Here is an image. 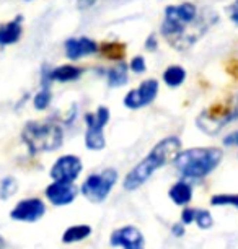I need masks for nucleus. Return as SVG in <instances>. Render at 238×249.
I'll return each mask as SVG.
<instances>
[{"label": "nucleus", "instance_id": "obj_1", "mask_svg": "<svg viewBox=\"0 0 238 249\" xmlns=\"http://www.w3.org/2000/svg\"><path fill=\"white\" fill-rule=\"evenodd\" d=\"M216 12L209 8L201 12L194 3L183 2L165 7L160 33L171 48L188 51L211 30L212 25H216Z\"/></svg>", "mask_w": 238, "mask_h": 249}, {"label": "nucleus", "instance_id": "obj_2", "mask_svg": "<svg viewBox=\"0 0 238 249\" xmlns=\"http://www.w3.org/2000/svg\"><path fill=\"white\" fill-rule=\"evenodd\" d=\"M181 153V140L175 135L171 137H165L158 142L155 147L150 150V153L147 155L142 161H139L135 166L130 170L124 178V189L132 192L139 189L142 184L150 179V176L157 170L165 166L166 163H175V160L178 158Z\"/></svg>", "mask_w": 238, "mask_h": 249}, {"label": "nucleus", "instance_id": "obj_3", "mask_svg": "<svg viewBox=\"0 0 238 249\" xmlns=\"http://www.w3.org/2000/svg\"><path fill=\"white\" fill-rule=\"evenodd\" d=\"M222 158L223 152L217 147H196L181 150L175 166L186 179H202L217 170Z\"/></svg>", "mask_w": 238, "mask_h": 249}, {"label": "nucleus", "instance_id": "obj_4", "mask_svg": "<svg viewBox=\"0 0 238 249\" xmlns=\"http://www.w3.org/2000/svg\"><path fill=\"white\" fill-rule=\"evenodd\" d=\"M21 139L30 155L57 150L64 142V130L53 121H28L23 125Z\"/></svg>", "mask_w": 238, "mask_h": 249}, {"label": "nucleus", "instance_id": "obj_5", "mask_svg": "<svg viewBox=\"0 0 238 249\" xmlns=\"http://www.w3.org/2000/svg\"><path fill=\"white\" fill-rule=\"evenodd\" d=\"M238 119L237 105H217L209 109H204L196 119L198 127L207 135H216L228 125L230 122Z\"/></svg>", "mask_w": 238, "mask_h": 249}, {"label": "nucleus", "instance_id": "obj_6", "mask_svg": "<svg viewBox=\"0 0 238 249\" xmlns=\"http://www.w3.org/2000/svg\"><path fill=\"white\" fill-rule=\"evenodd\" d=\"M116 181H118V171L113 170V168H106L103 171L88 176L83 181L80 192L85 196V199L93 202V204H101V202L108 199Z\"/></svg>", "mask_w": 238, "mask_h": 249}, {"label": "nucleus", "instance_id": "obj_7", "mask_svg": "<svg viewBox=\"0 0 238 249\" xmlns=\"http://www.w3.org/2000/svg\"><path fill=\"white\" fill-rule=\"evenodd\" d=\"M110 116L111 112L106 106H98L95 112L85 114V147L92 152H100L106 147L105 127L110 122Z\"/></svg>", "mask_w": 238, "mask_h": 249}, {"label": "nucleus", "instance_id": "obj_8", "mask_svg": "<svg viewBox=\"0 0 238 249\" xmlns=\"http://www.w3.org/2000/svg\"><path fill=\"white\" fill-rule=\"evenodd\" d=\"M158 91H160V85L155 78H147L134 90H129L126 93L123 105L128 109H141L148 105H152L157 100Z\"/></svg>", "mask_w": 238, "mask_h": 249}, {"label": "nucleus", "instance_id": "obj_9", "mask_svg": "<svg viewBox=\"0 0 238 249\" xmlns=\"http://www.w3.org/2000/svg\"><path fill=\"white\" fill-rule=\"evenodd\" d=\"M83 164L82 160L75 155H62L55 160L49 171V176L54 182H65V184H73L77 178L82 175Z\"/></svg>", "mask_w": 238, "mask_h": 249}, {"label": "nucleus", "instance_id": "obj_10", "mask_svg": "<svg viewBox=\"0 0 238 249\" xmlns=\"http://www.w3.org/2000/svg\"><path fill=\"white\" fill-rule=\"evenodd\" d=\"M83 69L73 64H64L59 67L49 69L48 65L43 67V75H41V88H51L54 82L59 83H69L75 82L82 77Z\"/></svg>", "mask_w": 238, "mask_h": 249}, {"label": "nucleus", "instance_id": "obj_11", "mask_svg": "<svg viewBox=\"0 0 238 249\" xmlns=\"http://www.w3.org/2000/svg\"><path fill=\"white\" fill-rule=\"evenodd\" d=\"M46 205L44 202L38 197L31 199H23L15 205V209L10 212V218L15 222H25V223H35L44 217Z\"/></svg>", "mask_w": 238, "mask_h": 249}, {"label": "nucleus", "instance_id": "obj_12", "mask_svg": "<svg viewBox=\"0 0 238 249\" xmlns=\"http://www.w3.org/2000/svg\"><path fill=\"white\" fill-rule=\"evenodd\" d=\"M64 53L69 60H80L83 57H87V55L100 53V44L88 36L69 37L64 43Z\"/></svg>", "mask_w": 238, "mask_h": 249}, {"label": "nucleus", "instance_id": "obj_13", "mask_svg": "<svg viewBox=\"0 0 238 249\" xmlns=\"http://www.w3.org/2000/svg\"><path fill=\"white\" fill-rule=\"evenodd\" d=\"M110 244L113 248L123 249H146V238L139 231V228L128 225V227L118 228L111 233Z\"/></svg>", "mask_w": 238, "mask_h": 249}, {"label": "nucleus", "instance_id": "obj_14", "mask_svg": "<svg viewBox=\"0 0 238 249\" xmlns=\"http://www.w3.org/2000/svg\"><path fill=\"white\" fill-rule=\"evenodd\" d=\"M77 187L73 184H65V182H53L46 187V197L55 207H65L72 204L77 197Z\"/></svg>", "mask_w": 238, "mask_h": 249}, {"label": "nucleus", "instance_id": "obj_15", "mask_svg": "<svg viewBox=\"0 0 238 249\" xmlns=\"http://www.w3.org/2000/svg\"><path fill=\"white\" fill-rule=\"evenodd\" d=\"M23 36V17L18 15L12 20L0 25V46L5 48V46L17 44Z\"/></svg>", "mask_w": 238, "mask_h": 249}, {"label": "nucleus", "instance_id": "obj_16", "mask_svg": "<svg viewBox=\"0 0 238 249\" xmlns=\"http://www.w3.org/2000/svg\"><path fill=\"white\" fill-rule=\"evenodd\" d=\"M168 196H170V199L173 200L176 205L186 207L193 200V187H191V184L186 179L176 181L175 184L170 187V191H168Z\"/></svg>", "mask_w": 238, "mask_h": 249}, {"label": "nucleus", "instance_id": "obj_17", "mask_svg": "<svg viewBox=\"0 0 238 249\" xmlns=\"http://www.w3.org/2000/svg\"><path fill=\"white\" fill-rule=\"evenodd\" d=\"M129 80V64L128 62H116L108 72H106V82L110 88L124 87Z\"/></svg>", "mask_w": 238, "mask_h": 249}, {"label": "nucleus", "instance_id": "obj_18", "mask_svg": "<svg viewBox=\"0 0 238 249\" xmlns=\"http://www.w3.org/2000/svg\"><path fill=\"white\" fill-rule=\"evenodd\" d=\"M162 78L168 88H178L186 82V70L181 65H170L163 70Z\"/></svg>", "mask_w": 238, "mask_h": 249}, {"label": "nucleus", "instance_id": "obj_19", "mask_svg": "<svg viewBox=\"0 0 238 249\" xmlns=\"http://www.w3.org/2000/svg\"><path fill=\"white\" fill-rule=\"evenodd\" d=\"M92 234V227L88 225H73V227H69L62 234V243L64 244H72V243H78L87 239Z\"/></svg>", "mask_w": 238, "mask_h": 249}, {"label": "nucleus", "instance_id": "obj_20", "mask_svg": "<svg viewBox=\"0 0 238 249\" xmlns=\"http://www.w3.org/2000/svg\"><path fill=\"white\" fill-rule=\"evenodd\" d=\"M100 53H103L106 59H113L116 62H121L124 55V44L105 43L103 46H100Z\"/></svg>", "mask_w": 238, "mask_h": 249}, {"label": "nucleus", "instance_id": "obj_21", "mask_svg": "<svg viewBox=\"0 0 238 249\" xmlns=\"http://www.w3.org/2000/svg\"><path fill=\"white\" fill-rule=\"evenodd\" d=\"M51 101H53V91H51V88H41L35 95V98H33V106L38 111H44L49 107Z\"/></svg>", "mask_w": 238, "mask_h": 249}, {"label": "nucleus", "instance_id": "obj_22", "mask_svg": "<svg viewBox=\"0 0 238 249\" xmlns=\"http://www.w3.org/2000/svg\"><path fill=\"white\" fill-rule=\"evenodd\" d=\"M211 205L214 207H233L238 209V194H216L211 197Z\"/></svg>", "mask_w": 238, "mask_h": 249}, {"label": "nucleus", "instance_id": "obj_23", "mask_svg": "<svg viewBox=\"0 0 238 249\" xmlns=\"http://www.w3.org/2000/svg\"><path fill=\"white\" fill-rule=\"evenodd\" d=\"M17 189H18V182L15 178H3L2 181H0V199L7 200L10 199L12 196L17 194Z\"/></svg>", "mask_w": 238, "mask_h": 249}, {"label": "nucleus", "instance_id": "obj_24", "mask_svg": "<svg viewBox=\"0 0 238 249\" xmlns=\"http://www.w3.org/2000/svg\"><path fill=\"white\" fill-rule=\"evenodd\" d=\"M194 222L201 230H209V228H212L214 218H212V215H211L209 210L201 209V210H196V220H194Z\"/></svg>", "mask_w": 238, "mask_h": 249}, {"label": "nucleus", "instance_id": "obj_25", "mask_svg": "<svg viewBox=\"0 0 238 249\" xmlns=\"http://www.w3.org/2000/svg\"><path fill=\"white\" fill-rule=\"evenodd\" d=\"M129 70L134 73H146L147 72L146 59H144L142 55H134V57L129 60Z\"/></svg>", "mask_w": 238, "mask_h": 249}, {"label": "nucleus", "instance_id": "obj_26", "mask_svg": "<svg viewBox=\"0 0 238 249\" xmlns=\"http://www.w3.org/2000/svg\"><path fill=\"white\" fill-rule=\"evenodd\" d=\"M196 210L193 207H184L183 212H181V223L183 225H191L196 220Z\"/></svg>", "mask_w": 238, "mask_h": 249}, {"label": "nucleus", "instance_id": "obj_27", "mask_svg": "<svg viewBox=\"0 0 238 249\" xmlns=\"http://www.w3.org/2000/svg\"><path fill=\"white\" fill-rule=\"evenodd\" d=\"M146 49L148 51V53H153V51H157V48H158V41H157V35H148L147 36V39H146Z\"/></svg>", "mask_w": 238, "mask_h": 249}, {"label": "nucleus", "instance_id": "obj_28", "mask_svg": "<svg viewBox=\"0 0 238 249\" xmlns=\"http://www.w3.org/2000/svg\"><path fill=\"white\" fill-rule=\"evenodd\" d=\"M227 12H228V18L238 26V0H235V2L227 8Z\"/></svg>", "mask_w": 238, "mask_h": 249}, {"label": "nucleus", "instance_id": "obj_29", "mask_svg": "<svg viewBox=\"0 0 238 249\" xmlns=\"http://www.w3.org/2000/svg\"><path fill=\"white\" fill-rule=\"evenodd\" d=\"M223 145H227V147H238V130L228 134L227 137L223 139Z\"/></svg>", "mask_w": 238, "mask_h": 249}, {"label": "nucleus", "instance_id": "obj_30", "mask_svg": "<svg viewBox=\"0 0 238 249\" xmlns=\"http://www.w3.org/2000/svg\"><path fill=\"white\" fill-rule=\"evenodd\" d=\"M171 231H173L175 236H183L184 234V225L183 223H175L173 227H171Z\"/></svg>", "mask_w": 238, "mask_h": 249}, {"label": "nucleus", "instance_id": "obj_31", "mask_svg": "<svg viewBox=\"0 0 238 249\" xmlns=\"http://www.w3.org/2000/svg\"><path fill=\"white\" fill-rule=\"evenodd\" d=\"M95 2H96V0H78L77 5H78L80 10H87V8H90Z\"/></svg>", "mask_w": 238, "mask_h": 249}, {"label": "nucleus", "instance_id": "obj_32", "mask_svg": "<svg viewBox=\"0 0 238 249\" xmlns=\"http://www.w3.org/2000/svg\"><path fill=\"white\" fill-rule=\"evenodd\" d=\"M3 244H5V243H3V239L0 238V249H3Z\"/></svg>", "mask_w": 238, "mask_h": 249}, {"label": "nucleus", "instance_id": "obj_33", "mask_svg": "<svg viewBox=\"0 0 238 249\" xmlns=\"http://www.w3.org/2000/svg\"><path fill=\"white\" fill-rule=\"evenodd\" d=\"M26 2H31V0H26Z\"/></svg>", "mask_w": 238, "mask_h": 249}]
</instances>
